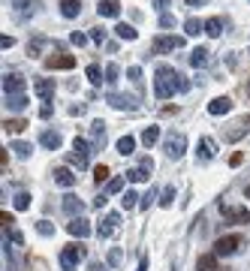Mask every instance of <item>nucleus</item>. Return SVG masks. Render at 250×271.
I'll use <instances>...</instances> for the list:
<instances>
[{
  "label": "nucleus",
  "instance_id": "0eeeda50",
  "mask_svg": "<svg viewBox=\"0 0 250 271\" xmlns=\"http://www.w3.org/2000/svg\"><path fill=\"white\" fill-rule=\"evenodd\" d=\"M106 142H109L106 120H94V124H91V145H94V151H103Z\"/></svg>",
  "mask_w": 250,
  "mask_h": 271
},
{
  "label": "nucleus",
  "instance_id": "1a4fd4ad",
  "mask_svg": "<svg viewBox=\"0 0 250 271\" xmlns=\"http://www.w3.org/2000/svg\"><path fill=\"white\" fill-rule=\"evenodd\" d=\"M3 93H6V96H18V93H24V79L18 76V72H12V76L6 72V76H3Z\"/></svg>",
  "mask_w": 250,
  "mask_h": 271
},
{
  "label": "nucleus",
  "instance_id": "6e6d98bb",
  "mask_svg": "<svg viewBox=\"0 0 250 271\" xmlns=\"http://www.w3.org/2000/svg\"><path fill=\"white\" fill-rule=\"evenodd\" d=\"M169 3V0H154V6H166Z\"/></svg>",
  "mask_w": 250,
  "mask_h": 271
},
{
  "label": "nucleus",
  "instance_id": "6ab92c4d",
  "mask_svg": "<svg viewBox=\"0 0 250 271\" xmlns=\"http://www.w3.org/2000/svg\"><path fill=\"white\" fill-rule=\"evenodd\" d=\"M106 100H109L115 109H136V100H133V96H127V93H109Z\"/></svg>",
  "mask_w": 250,
  "mask_h": 271
},
{
  "label": "nucleus",
  "instance_id": "ea45409f",
  "mask_svg": "<svg viewBox=\"0 0 250 271\" xmlns=\"http://www.w3.org/2000/svg\"><path fill=\"white\" fill-rule=\"evenodd\" d=\"M244 127H247V124H244V120H238V127H235V130H232V133H229L226 139H229V142H238V139L244 136Z\"/></svg>",
  "mask_w": 250,
  "mask_h": 271
},
{
  "label": "nucleus",
  "instance_id": "e433bc0d",
  "mask_svg": "<svg viewBox=\"0 0 250 271\" xmlns=\"http://www.w3.org/2000/svg\"><path fill=\"white\" fill-rule=\"evenodd\" d=\"M172 202H175V187H166V190H163V196H160V205H163V208H169Z\"/></svg>",
  "mask_w": 250,
  "mask_h": 271
},
{
  "label": "nucleus",
  "instance_id": "9b49d317",
  "mask_svg": "<svg viewBox=\"0 0 250 271\" xmlns=\"http://www.w3.org/2000/svg\"><path fill=\"white\" fill-rule=\"evenodd\" d=\"M63 211H66L69 217H82V211H85V202L79 199L76 193H66V196H63Z\"/></svg>",
  "mask_w": 250,
  "mask_h": 271
},
{
  "label": "nucleus",
  "instance_id": "79ce46f5",
  "mask_svg": "<svg viewBox=\"0 0 250 271\" xmlns=\"http://www.w3.org/2000/svg\"><path fill=\"white\" fill-rule=\"evenodd\" d=\"M154 199H157V190H148V193L142 196V208H148V205H151Z\"/></svg>",
  "mask_w": 250,
  "mask_h": 271
},
{
  "label": "nucleus",
  "instance_id": "7c9ffc66",
  "mask_svg": "<svg viewBox=\"0 0 250 271\" xmlns=\"http://www.w3.org/2000/svg\"><path fill=\"white\" fill-rule=\"evenodd\" d=\"M12 151H15L21 160H28V157L33 154V145H28V142H12Z\"/></svg>",
  "mask_w": 250,
  "mask_h": 271
},
{
  "label": "nucleus",
  "instance_id": "13d9d810",
  "mask_svg": "<svg viewBox=\"0 0 250 271\" xmlns=\"http://www.w3.org/2000/svg\"><path fill=\"white\" fill-rule=\"evenodd\" d=\"M244 196H247V199H250V184H247V187H244Z\"/></svg>",
  "mask_w": 250,
  "mask_h": 271
},
{
  "label": "nucleus",
  "instance_id": "c9c22d12",
  "mask_svg": "<svg viewBox=\"0 0 250 271\" xmlns=\"http://www.w3.org/2000/svg\"><path fill=\"white\" fill-rule=\"evenodd\" d=\"M15 208L18 211H28L31 208V196L28 193H15Z\"/></svg>",
  "mask_w": 250,
  "mask_h": 271
},
{
  "label": "nucleus",
  "instance_id": "423d86ee",
  "mask_svg": "<svg viewBox=\"0 0 250 271\" xmlns=\"http://www.w3.org/2000/svg\"><path fill=\"white\" fill-rule=\"evenodd\" d=\"M181 45H184L181 36H157L151 42V52L154 55H166V52H175V48H181Z\"/></svg>",
  "mask_w": 250,
  "mask_h": 271
},
{
  "label": "nucleus",
  "instance_id": "4d7b16f0",
  "mask_svg": "<svg viewBox=\"0 0 250 271\" xmlns=\"http://www.w3.org/2000/svg\"><path fill=\"white\" fill-rule=\"evenodd\" d=\"M91 268H94V271H103V265H99V262H94V265H91Z\"/></svg>",
  "mask_w": 250,
  "mask_h": 271
},
{
  "label": "nucleus",
  "instance_id": "58836bf2",
  "mask_svg": "<svg viewBox=\"0 0 250 271\" xmlns=\"http://www.w3.org/2000/svg\"><path fill=\"white\" fill-rule=\"evenodd\" d=\"M69 160H72V166H79V169H88V154H79V151H76V154H72Z\"/></svg>",
  "mask_w": 250,
  "mask_h": 271
},
{
  "label": "nucleus",
  "instance_id": "cd10ccee",
  "mask_svg": "<svg viewBox=\"0 0 250 271\" xmlns=\"http://www.w3.org/2000/svg\"><path fill=\"white\" fill-rule=\"evenodd\" d=\"M202 30H205V24L199 21V18H187V21H184V33H187V36H199Z\"/></svg>",
  "mask_w": 250,
  "mask_h": 271
},
{
  "label": "nucleus",
  "instance_id": "5fc2aeb1",
  "mask_svg": "<svg viewBox=\"0 0 250 271\" xmlns=\"http://www.w3.org/2000/svg\"><path fill=\"white\" fill-rule=\"evenodd\" d=\"M139 271H148V259L142 256V262H139Z\"/></svg>",
  "mask_w": 250,
  "mask_h": 271
},
{
  "label": "nucleus",
  "instance_id": "4c0bfd02",
  "mask_svg": "<svg viewBox=\"0 0 250 271\" xmlns=\"http://www.w3.org/2000/svg\"><path fill=\"white\" fill-rule=\"evenodd\" d=\"M36 232L48 238V235H52V232H55V226H52V223H48V220H39V223H36Z\"/></svg>",
  "mask_w": 250,
  "mask_h": 271
},
{
  "label": "nucleus",
  "instance_id": "09e8293b",
  "mask_svg": "<svg viewBox=\"0 0 250 271\" xmlns=\"http://www.w3.org/2000/svg\"><path fill=\"white\" fill-rule=\"evenodd\" d=\"M118 262H121V250H112L109 253V265H118Z\"/></svg>",
  "mask_w": 250,
  "mask_h": 271
},
{
  "label": "nucleus",
  "instance_id": "f8f14e48",
  "mask_svg": "<svg viewBox=\"0 0 250 271\" xmlns=\"http://www.w3.org/2000/svg\"><path fill=\"white\" fill-rule=\"evenodd\" d=\"M33 93L39 96L42 103H48V100H52V93H55V82L52 79H36L33 82Z\"/></svg>",
  "mask_w": 250,
  "mask_h": 271
},
{
  "label": "nucleus",
  "instance_id": "de8ad7c7",
  "mask_svg": "<svg viewBox=\"0 0 250 271\" xmlns=\"http://www.w3.org/2000/svg\"><path fill=\"white\" fill-rule=\"evenodd\" d=\"M52 112H55V109H52V103H42V109H39V118H52Z\"/></svg>",
  "mask_w": 250,
  "mask_h": 271
},
{
  "label": "nucleus",
  "instance_id": "4468645a",
  "mask_svg": "<svg viewBox=\"0 0 250 271\" xmlns=\"http://www.w3.org/2000/svg\"><path fill=\"white\" fill-rule=\"evenodd\" d=\"M214 154H217V145H214V139L202 136V139H199V145H196V157H199V160H211Z\"/></svg>",
  "mask_w": 250,
  "mask_h": 271
},
{
  "label": "nucleus",
  "instance_id": "f3484780",
  "mask_svg": "<svg viewBox=\"0 0 250 271\" xmlns=\"http://www.w3.org/2000/svg\"><path fill=\"white\" fill-rule=\"evenodd\" d=\"M208 112L211 115H226V112H232V100L229 96H214V100L208 103Z\"/></svg>",
  "mask_w": 250,
  "mask_h": 271
},
{
  "label": "nucleus",
  "instance_id": "ddd939ff",
  "mask_svg": "<svg viewBox=\"0 0 250 271\" xmlns=\"http://www.w3.org/2000/svg\"><path fill=\"white\" fill-rule=\"evenodd\" d=\"M61 142H63V136H61L58 130H42V133H39V145L48 148V151H58Z\"/></svg>",
  "mask_w": 250,
  "mask_h": 271
},
{
  "label": "nucleus",
  "instance_id": "864d4df0",
  "mask_svg": "<svg viewBox=\"0 0 250 271\" xmlns=\"http://www.w3.org/2000/svg\"><path fill=\"white\" fill-rule=\"evenodd\" d=\"M205 0H187V6H202Z\"/></svg>",
  "mask_w": 250,
  "mask_h": 271
},
{
  "label": "nucleus",
  "instance_id": "c03bdc74",
  "mask_svg": "<svg viewBox=\"0 0 250 271\" xmlns=\"http://www.w3.org/2000/svg\"><path fill=\"white\" fill-rule=\"evenodd\" d=\"M0 220H3V226H6V229H12V223H15V217H12L9 211H3V214H0Z\"/></svg>",
  "mask_w": 250,
  "mask_h": 271
},
{
  "label": "nucleus",
  "instance_id": "c85d7f7f",
  "mask_svg": "<svg viewBox=\"0 0 250 271\" xmlns=\"http://www.w3.org/2000/svg\"><path fill=\"white\" fill-rule=\"evenodd\" d=\"M85 76H88L91 85H103V82H106V72L99 69V66H88V69H85Z\"/></svg>",
  "mask_w": 250,
  "mask_h": 271
},
{
  "label": "nucleus",
  "instance_id": "412c9836",
  "mask_svg": "<svg viewBox=\"0 0 250 271\" xmlns=\"http://www.w3.org/2000/svg\"><path fill=\"white\" fill-rule=\"evenodd\" d=\"M82 12V3L79 0H61V15L63 18H76Z\"/></svg>",
  "mask_w": 250,
  "mask_h": 271
},
{
  "label": "nucleus",
  "instance_id": "b1692460",
  "mask_svg": "<svg viewBox=\"0 0 250 271\" xmlns=\"http://www.w3.org/2000/svg\"><path fill=\"white\" fill-rule=\"evenodd\" d=\"M133 151H136V139H133V136H121V139H118V154L130 157Z\"/></svg>",
  "mask_w": 250,
  "mask_h": 271
},
{
  "label": "nucleus",
  "instance_id": "a211bd4d",
  "mask_svg": "<svg viewBox=\"0 0 250 271\" xmlns=\"http://www.w3.org/2000/svg\"><path fill=\"white\" fill-rule=\"evenodd\" d=\"M96 12L103 18H118L121 15V3H118V0H103V3L96 6Z\"/></svg>",
  "mask_w": 250,
  "mask_h": 271
},
{
  "label": "nucleus",
  "instance_id": "5701e85b",
  "mask_svg": "<svg viewBox=\"0 0 250 271\" xmlns=\"http://www.w3.org/2000/svg\"><path fill=\"white\" fill-rule=\"evenodd\" d=\"M3 130L6 133H24V130H28V120H24V118H6Z\"/></svg>",
  "mask_w": 250,
  "mask_h": 271
},
{
  "label": "nucleus",
  "instance_id": "49530a36",
  "mask_svg": "<svg viewBox=\"0 0 250 271\" xmlns=\"http://www.w3.org/2000/svg\"><path fill=\"white\" fill-rule=\"evenodd\" d=\"M130 79H133L136 85H142V69H139V66H130Z\"/></svg>",
  "mask_w": 250,
  "mask_h": 271
},
{
  "label": "nucleus",
  "instance_id": "f03ea898",
  "mask_svg": "<svg viewBox=\"0 0 250 271\" xmlns=\"http://www.w3.org/2000/svg\"><path fill=\"white\" fill-rule=\"evenodd\" d=\"M82 256H85V247H82L79 241L66 244V247L61 250V268H63V271H76V265L82 262Z\"/></svg>",
  "mask_w": 250,
  "mask_h": 271
},
{
  "label": "nucleus",
  "instance_id": "39448f33",
  "mask_svg": "<svg viewBox=\"0 0 250 271\" xmlns=\"http://www.w3.org/2000/svg\"><path fill=\"white\" fill-rule=\"evenodd\" d=\"M187 151V136L184 133H169L166 136V154L169 157H184Z\"/></svg>",
  "mask_w": 250,
  "mask_h": 271
},
{
  "label": "nucleus",
  "instance_id": "7ed1b4c3",
  "mask_svg": "<svg viewBox=\"0 0 250 271\" xmlns=\"http://www.w3.org/2000/svg\"><path fill=\"white\" fill-rule=\"evenodd\" d=\"M241 244H244L241 235H220V238L214 241V253H217V256H232V253L241 250Z\"/></svg>",
  "mask_w": 250,
  "mask_h": 271
},
{
  "label": "nucleus",
  "instance_id": "a18cd8bd",
  "mask_svg": "<svg viewBox=\"0 0 250 271\" xmlns=\"http://www.w3.org/2000/svg\"><path fill=\"white\" fill-rule=\"evenodd\" d=\"M91 39H94V42H103V39H106V30H99V28H94V30H91Z\"/></svg>",
  "mask_w": 250,
  "mask_h": 271
},
{
  "label": "nucleus",
  "instance_id": "c756f323",
  "mask_svg": "<svg viewBox=\"0 0 250 271\" xmlns=\"http://www.w3.org/2000/svg\"><path fill=\"white\" fill-rule=\"evenodd\" d=\"M190 63H193V66H205V63H208V48H202V45H199L196 52L190 55Z\"/></svg>",
  "mask_w": 250,
  "mask_h": 271
},
{
  "label": "nucleus",
  "instance_id": "a878e982",
  "mask_svg": "<svg viewBox=\"0 0 250 271\" xmlns=\"http://www.w3.org/2000/svg\"><path fill=\"white\" fill-rule=\"evenodd\" d=\"M157 139H160V127H145V133H142V145L145 148H154Z\"/></svg>",
  "mask_w": 250,
  "mask_h": 271
},
{
  "label": "nucleus",
  "instance_id": "72a5a7b5",
  "mask_svg": "<svg viewBox=\"0 0 250 271\" xmlns=\"http://www.w3.org/2000/svg\"><path fill=\"white\" fill-rule=\"evenodd\" d=\"M6 106H9L12 112H21L24 106H28V96H24V93H18V96H6Z\"/></svg>",
  "mask_w": 250,
  "mask_h": 271
},
{
  "label": "nucleus",
  "instance_id": "aec40b11",
  "mask_svg": "<svg viewBox=\"0 0 250 271\" xmlns=\"http://www.w3.org/2000/svg\"><path fill=\"white\" fill-rule=\"evenodd\" d=\"M217 259H220L217 253H202L196 259V268L199 271H217Z\"/></svg>",
  "mask_w": 250,
  "mask_h": 271
},
{
  "label": "nucleus",
  "instance_id": "473e14b6",
  "mask_svg": "<svg viewBox=\"0 0 250 271\" xmlns=\"http://www.w3.org/2000/svg\"><path fill=\"white\" fill-rule=\"evenodd\" d=\"M121 190H124V175L109 178V184H106V196H115V193H121Z\"/></svg>",
  "mask_w": 250,
  "mask_h": 271
},
{
  "label": "nucleus",
  "instance_id": "37998d69",
  "mask_svg": "<svg viewBox=\"0 0 250 271\" xmlns=\"http://www.w3.org/2000/svg\"><path fill=\"white\" fill-rule=\"evenodd\" d=\"M69 42H72V45H85V42H88V36H85L82 30H76V33L69 36Z\"/></svg>",
  "mask_w": 250,
  "mask_h": 271
},
{
  "label": "nucleus",
  "instance_id": "4be33fe9",
  "mask_svg": "<svg viewBox=\"0 0 250 271\" xmlns=\"http://www.w3.org/2000/svg\"><path fill=\"white\" fill-rule=\"evenodd\" d=\"M115 33H118L121 39H130V42H133V39L139 36V30L133 28V24H127V21H118V28H115Z\"/></svg>",
  "mask_w": 250,
  "mask_h": 271
},
{
  "label": "nucleus",
  "instance_id": "20e7f679",
  "mask_svg": "<svg viewBox=\"0 0 250 271\" xmlns=\"http://www.w3.org/2000/svg\"><path fill=\"white\" fill-rule=\"evenodd\" d=\"M72 66H76V58L66 55L63 48H58L55 55H48V58H45V69H72Z\"/></svg>",
  "mask_w": 250,
  "mask_h": 271
},
{
  "label": "nucleus",
  "instance_id": "2f4dec72",
  "mask_svg": "<svg viewBox=\"0 0 250 271\" xmlns=\"http://www.w3.org/2000/svg\"><path fill=\"white\" fill-rule=\"evenodd\" d=\"M127 178H130L133 184H145V181H148V169H145V166H139V169H130V172H127Z\"/></svg>",
  "mask_w": 250,
  "mask_h": 271
},
{
  "label": "nucleus",
  "instance_id": "8fccbe9b",
  "mask_svg": "<svg viewBox=\"0 0 250 271\" xmlns=\"http://www.w3.org/2000/svg\"><path fill=\"white\" fill-rule=\"evenodd\" d=\"M160 24H163V28H172L175 18H172V15H160Z\"/></svg>",
  "mask_w": 250,
  "mask_h": 271
},
{
  "label": "nucleus",
  "instance_id": "9d476101",
  "mask_svg": "<svg viewBox=\"0 0 250 271\" xmlns=\"http://www.w3.org/2000/svg\"><path fill=\"white\" fill-rule=\"evenodd\" d=\"M220 214L232 220V223H250V211L247 208H229V205H220Z\"/></svg>",
  "mask_w": 250,
  "mask_h": 271
},
{
  "label": "nucleus",
  "instance_id": "3c124183",
  "mask_svg": "<svg viewBox=\"0 0 250 271\" xmlns=\"http://www.w3.org/2000/svg\"><path fill=\"white\" fill-rule=\"evenodd\" d=\"M0 45H3V48H12V45H15V39H12V36H3V39H0Z\"/></svg>",
  "mask_w": 250,
  "mask_h": 271
},
{
  "label": "nucleus",
  "instance_id": "f257e3e1",
  "mask_svg": "<svg viewBox=\"0 0 250 271\" xmlns=\"http://www.w3.org/2000/svg\"><path fill=\"white\" fill-rule=\"evenodd\" d=\"M178 72H175L172 66H157V79H154V96L157 100H169V96L178 90Z\"/></svg>",
  "mask_w": 250,
  "mask_h": 271
},
{
  "label": "nucleus",
  "instance_id": "bb28decb",
  "mask_svg": "<svg viewBox=\"0 0 250 271\" xmlns=\"http://www.w3.org/2000/svg\"><path fill=\"white\" fill-rule=\"evenodd\" d=\"M205 33H208V36H220V33H223V18H220V15H214V18L205 21Z\"/></svg>",
  "mask_w": 250,
  "mask_h": 271
},
{
  "label": "nucleus",
  "instance_id": "f704fd0d",
  "mask_svg": "<svg viewBox=\"0 0 250 271\" xmlns=\"http://www.w3.org/2000/svg\"><path fill=\"white\" fill-rule=\"evenodd\" d=\"M106 178H109V166H103V163L94 166V181H96V184H103Z\"/></svg>",
  "mask_w": 250,
  "mask_h": 271
},
{
  "label": "nucleus",
  "instance_id": "2eb2a0df",
  "mask_svg": "<svg viewBox=\"0 0 250 271\" xmlns=\"http://www.w3.org/2000/svg\"><path fill=\"white\" fill-rule=\"evenodd\" d=\"M55 181H58V187H76V172H72L69 166H61V169H55Z\"/></svg>",
  "mask_w": 250,
  "mask_h": 271
},
{
  "label": "nucleus",
  "instance_id": "6e6552de",
  "mask_svg": "<svg viewBox=\"0 0 250 271\" xmlns=\"http://www.w3.org/2000/svg\"><path fill=\"white\" fill-rule=\"evenodd\" d=\"M66 232H69V235H76V238H88V235L94 232V226L88 223L85 217H72L69 223H66Z\"/></svg>",
  "mask_w": 250,
  "mask_h": 271
},
{
  "label": "nucleus",
  "instance_id": "393cba45",
  "mask_svg": "<svg viewBox=\"0 0 250 271\" xmlns=\"http://www.w3.org/2000/svg\"><path fill=\"white\" fill-rule=\"evenodd\" d=\"M139 199H142V196H139L136 190H127V193H124V196H121V205H124V211H133L136 205H142Z\"/></svg>",
  "mask_w": 250,
  "mask_h": 271
},
{
  "label": "nucleus",
  "instance_id": "603ef678",
  "mask_svg": "<svg viewBox=\"0 0 250 271\" xmlns=\"http://www.w3.org/2000/svg\"><path fill=\"white\" fill-rule=\"evenodd\" d=\"M241 93H244L247 100H250V82H244V85H241Z\"/></svg>",
  "mask_w": 250,
  "mask_h": 271
},
{
  "label": "nucleus",
  "instance_id": "a19ab883",
  "mask_svg": "<svg viewBox=\"0 0 250 271\" xmlns=\"http://www.w3.org/2000/svg\"><path fill=\"white\" fill-rule=\"evenodd\" d=\"M106 82H109V85L118 82V63H109V66H106Z\"/></svg>",
  "mask_w": 250,
  "mask_h": 271
},
{
  "label": "nucleus",
  "instance_id": "dca6fc26",
  "mask_svg": "<svg viewBox=\"0 0 250 271\" xmlns=\"http://www.w3.org/2000/svg\"><path fill=\"white\" fill-rule=\"evenodd\" d=\"M115 223H118V214H106V217L96 223V235H99V238H109V235L115 232Z\"/></svg>",
  "mask_w": 250,
  "mask_h": 271
}]
</instances>
